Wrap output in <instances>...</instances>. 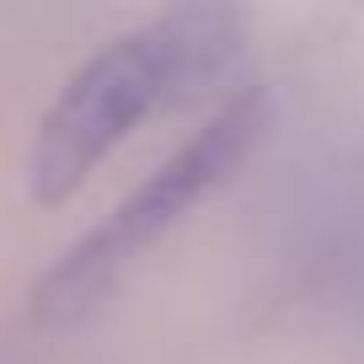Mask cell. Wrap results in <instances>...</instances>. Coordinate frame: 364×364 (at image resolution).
<instances>
[{"label": "cell", "mask_w": 364, "mask_h": 364, "mask_svg": "<svg viewBox=\"0 0 364 364\" xmlns=\"http://www.w3.org/2000/svg\"><path fill=\"white\" fill-rule=\"evenodd\" d=\"M247 48L236 6H171L107 38L38 118L27 188L38 204H65L91 171L150 118L204 97Z\"/></svg>", "instance_id": "cell-1"}, {"label": "cell", "mask_w": 364, "mask_h": 364, "mask_svg": "<svg viewBox=\"0 0 364 364\" xmlns=\"http://www.w3.org/2000/svg\"><path fill=\"white\" fill-rule=\"evenodd\" d=\"M268 118H273V102H268L262 86L230 91L225 102L182 139L156 171H145L75 247H65L54 257V268L38 279V295H33L38 321H48V327L86 321L91 311L124 284V273L150 247H161L182 220L198 215L247 166L252 150L268 134Z\"/></svg>", "instance_id": "cell-2"}]
</instances>
